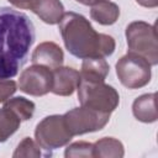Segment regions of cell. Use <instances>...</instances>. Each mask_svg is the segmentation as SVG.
<instances>
[{"label":"cell","instance_id":"23","mask_svg":"<svg viewBox=\"0 0 158 158\" xmlns=\"http://www.w3.org/2000/svg\"><path fill=\"white\" fill-rule=\"evenodd\" d=\"M77 1L83 4V5H86V6H93V5H95L100 1H104V0H77Z\"/></svg>","mask_w":158,"mask_h":158},{"label":"cell","instance_id":"11","mask_svg":"<svg viewBox=\"0 0 158 158\" xmlns=\"http://www.w3.org/2000/svg\"><path fill=\"white\" fill-rule=\"evenodd\" d=\"M30 10L48 25L59 23L64 14L63 4L59 0H35Z\"/></svg>","mask_w":158,"mask_h":158},{"label":"cell","instance_id":"10","mask_svg":"<svg viewBox=\"0 0 158 158\" xmlns=\"http://www.w3.org/2000/svg\"><path fill=\"white\" fill-rule=\"evenodd\" d=\"M31 60L33 64H40L49 68L51 70L60 67L64 60L62 48L54 42H42L32 52Z\"/></svg>","mask_w":158,"mask_h":158},{"label":"cell","instance_id":"17","mask_svg":"<svg viewBox=\"0 0 158 158\" xmlns=\"http://www.w3.org/2000/svg\"><path fill=\"white\" fill-rule=\"evenodd\" d=\"M21 120L9 109H0V143L5 142L20 127Z\"/></svg>","mask_w":158,"mask_h":158},{"label":"cell","instance_id":"20","mask_svg":"<svg viewBox=\"0 0 158 158\" xmlns=\"http://www.w3.org/2000/svg\"><path fill=\"white\" fill-rule=\"evenodd\" d=\"M16 90H17L16 81L11 79L0 78V102H5L7 99H10Z\"/></svg>","mask_w":158,"mask_h":158},{"label":"cell","instance_id":"21","mask_svg":"<svg viewBox=\"0 0 158 158\" xmlns=\"http://www.w3.org/2000/svg\"><path fill=\"white\" fill-rule=\"evenodd\" d=\"M7 1L17 9H31L35 0H7Z\"/></svg>","mask_w":158,"mask_h":158},{"label":"cell","instance_id":"13","mask_svg":"<svg viewBox=\"0 0 158 158\" xmlns=\"http://www.w3.org/2000/svg\"><path fill=\"white\" fill-rule=\"evenodd\" d=\"M109 63L104 58H85L81 63L80 79L93 81H105L109 74Z\"/></svg>","mask_w":158,"mask_h":158},{"label":"cell","instance_id":"22","mask_svg":"<svg viewBox=\"0 0 158 158\" xmlns=\"http://www.w3.org/2000/svg\"><path fill=\"white\" fill-rule=\"evenodd\" d=\"M136 2L143 7H157L158 0H136Z\"/></svg>","mask_w":158,"mask_h":158},{"label":"cell","instance_id":"1","mask_svg":"<svg viewBox=\"0 0 158 158\" xmlns=\"http://www.w3.org/2000/svg\"><path fill=\"white\" fill-rule=\"evenodd\" d=\"M35 41V27L27 15L0 7V78L10 79L25 64Z\"/></svg>","mask_w":158,"mask_h":158},{"label":"cell","instance_id":"4","mask_svg":"<svg viewBox=\"0 0 158 158\" xmlns=\"http://www.w3.org/2000/svg\"><path fill=\"white\" fill-rule=\"evenodd\" d=\"M125 35L130 52L143 57L151 65L158 63L157 31L154 25L144 21H133L126 27Z\"/></svg>","mask_w":158,"mask_h":158},{"label":"cell","instance_id":"3","mask_svg":"<svg viewBox=\"0 0 158 158\" xmlns=\"http://www.w3.org/2000/svg\"><path fill=\"white\" fill-rule=\"evenodd\" d=\"M77 90L81 106L110 115L118 106V93L114 86L105 84V81L80 79Z\"/></svg>","mask_w":158,"mask_h":158},{"label":"cell","instance_id":"5","mask_svg":"<svg viewBox=\"0 0 158 158\" xmlns=\"http://www.w3.org/2000/svg\"><path fill=\"white\" fill-rule=\"evenodd\" d=\"M151 64L143 57L128 52L116 63V74L121 84L128 89H138L151 81Z\"/></svg>","mask_w":158,"mask_h":158},{"label":"cell","instance_id":"14","mask_svg":"<svg viewBox=\"0 0 158 158\" xmlns=\"http://www.w3.org/2000/svg\"><path fill=\"white\" fill-rule=\"evenodd\" d=\"M120 16V7L109 0L100 1L91 6L90 17L100 25L109 26L115 23Z\"/></svg>","mask_w":158,"mask_h":158},{"label":"cell","instance_id":"8","mask_svg":"<svg viewBox=\"0 0 158 158\" xmlns=\"http://www.w3.org/2000/svg\"><path fill=\"white\" fill-rule=\"evenodd\" d=\"M53 75L52 70L47 67L33 64L26 68L19 78V89L32 96H43L52 89Z\"/></svg>","mask_w":158,"mask_h":158},{"label":"cell","instance_id":"7","mask_svg":"<svg viewBox=\"0 0 158 158\" xmlns=\"http://www.w3.org/2000/svg\"><path fill=\"white\" fill-rule=\"evenodd\" d=\"M64 123L72 136L100 131L110 120V114H104L85 106L75 107L63 115Z\"/></svg>","mask_w":158,"mask_h":158},{"label":"cell","instance_id":"15","mask_svg":"<svg viewBox=\"0 0 158 158\" xmlns=\"http://www.w3.org/2000/svg\"><path fill=\"white\" fill-rule=\"evenodd\" d=\"M94 144V157L99 158H121L125 154L123 144L114 137H104Z\"/></svg>","mask_w":158,"mask_h":158},{"label":"cell","instance_id":"19","mask_svg":"<svg viewBox=\"0 0 158 158\" xmlns=\"http://www.w3.org/2000/svg\"><path fill=\"white\" fill-rule=\"evenodd\" d=\"M40 146L36 141H33L31 137H25L19 146L16 147L15 152L12 153L14 158H21V157H41Z\"/></svg>","mask_w":158,"mask_h":158},{"label":"cell","instance_id":"6","mask_svg":"<svg viewBox=\"0 0 158 158\" xmlns=\"http://www.w3.org/2000/svg\"><path fill=\"white\" fill-rule=\"evenodd\" d=\"M35 137L38 146L46 151L60 148L73 138L64 123L63 115H51L40 121L35 130Z\"/></svg>","mask_w":158,"mask_h":158},{"label":"cell","instance_id":"2","mask_svg":"<svg viewBox=\"0 0 158 158\" xmlns=\"http://www.w3.org/2000/svg\"><path fill=\"white\" fill-rule=\"evenodd\" d=\"M59 32L65 48L78 58H105L115 51V40L94 30L89 20L77 12H64L59 21Z\"/></svg>","mask_w":158,"mask_h":158},{"label":"cell","instance_id":"18","mask_svg":"<svg viewBox=\"0 0 158 158\" xmlns=\"http://www.w3.org/2000/svg\"><path fill=\"white\" fill-rule=\"evenodd\" d=\"M64 156L67 158H94V144L84 141L68 144Z\"/></svg>","mask_w":158,"mask_h":158},{"label":"cell","instance_id":"16","mask_svg":"<svg viewBox=\"0 0 158 158\" xmlns=\"http://www.w3.org/2000/svg\"><path fill=\"white\" fill-rule=\"evenodd\" d=\"M4 107L11 110L21 121L30 120L35 112V102L28 99H25L22 96L7 99L4 104Z\"/></svg>","mask_w":158,"mask_h":158},{"label":"cell","instance_id":"9","mask_svg":"<svg viewBox=\"0 0 158 158\" xmlns=\"http://www.w3.org/2000/svg\"><path fill=\"white\" fill-rule=\"evenodd\" d=\"M53 83L51 91L59 96H69L77 90L80 74L77 69L70 67H58L52 70Z\"/></svg>","mask_w":158,"mask_h":158},{"label":"cell","instance_id":"12","mask_svg":"<svg viewBox=\"0 0 158 158\" xmlns=\"http://www.w3.org/2000/svg\"><path fill=\"white\" fill-rule=\"evenodd\" d=\"M156 93L143 94L138 96L132 104L133 116L144 123L156 122L158 118L157 107H156Z\"/></svg>","mask_w":158,"mask_h":158}]
</instances>
